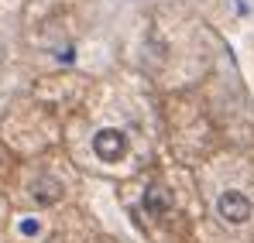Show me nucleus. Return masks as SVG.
Masks as SVG:
<instances>
[{
	"label": "nucleus",
	"mask_w": 254,
	"mask_h": 243,
	"mask_svg": "<svg viewBox=\"0 0 254 243\" xmlns=\"http://www.w3.org/2000/svg\"><path fill=\"white\" fill-rule=\"evenodd\" d=\"M93 151H96V158H103V161H117V158L127 154V137L121 130H100V134L93 137Z\"/></svg>",
	"instance_id": "obj_1"
},
{
	"label": "nucleus",
	"mask_w": 254,
	"mask_h": 243,
	"mask_svg": "<svg viewBox=\"0 0 254 243\" xmlns=\"http://www.w3.org/2000/svg\"><path fill=\"white\" fill-rule=\"evenodd\" d=\"M216 212H220L227 223H248V219H251V202H248V195H241V192H223L220 202H216Z\"/></svg>",
	"instance_id": "obj_2"
},
{
	"label": "nucleus",
	"mask_w": 254,
	"mask_h": 243,
	"mask_svg": "<svg viewBox=\"0 0 254 243\" xmlns=\"http://www.w3.org/2000/svg\"><path fill=\"white\" fill-rule=\"evenodd\" d=\"M144 209H148L151 216H165V212L172 209V195L165 192V189H158V185H155V189H148V192H144Z\"/></svg>",
	"instance_id": "obj_3"
},
{
	"label": "nucleus",
	"mask_w": 254,
	"mask_h": 243,
	"mask_svg": "<svg viewBox=\"0 0 254 243\" xmlns=\"http://www.w3.org/2000/svg\"><path fill=\"white\" fill-rule=\"evenodd\" d=\"M59 195H62V185L52 182V178H42V182L35 185V199H38V202H55Z\"/></svg>",
	"instance_id": "obj_4"
},
{
	"label": "nucleus",
	"mask_w": 254,
	"mask_h": 243,
	"mask_svg": "<svg viewBox=\"0 0 254 243\" xmlns=\"http://www.w3.org/2000/svg\"><path fill=\"white\" fill-rule=\"evenodd\" d=\"M21 230L31 237V233H38V223H31V219H28V223H21Z\"/></svg>",
	"instance_id": "obj_5"
}]
</instances>
